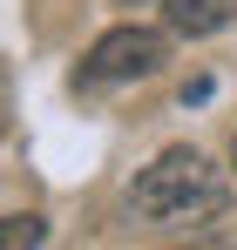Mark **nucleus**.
I'll use <instances>...</instances> for the list:
<instances>
[{
  "mask_svg": "<svg viewBox=\"0 0 237 250\" xmlns=\"http://www.w3.org/2000/svg\"><path fill=\"white\" fill-rule=\"evenodd\" d=\"M129 203H136V216H149V223H197V216H217L224 209V183H217V169L203 163L197 149H163L156 163L136 176Z\"/></svg>",
  "mask_w": 237,
  "mask_h": 250,
  "instance_id": "obj_1",
  "label": "nucleus"
},
{
  "mask_svg": "<svg viewBox=\"0 0 237 250\" xmlns=\"http://www.w3.org/2000/svg\"><path fill=\"white\" fill-rule=\"evenodd\" d=\"M169 61V34L156 27H109L102 41L81 54L75 68V88H116V82H142Z\"/></svg>",
  "mask_w": 237,
  "mask_h": 250,
  "instance_id": "obj_2",
  "label": "nucleus"
},
{
  "mask_svg": "<svg viewBox=\"0 0 237 250\" xmlns=\"http://www.w3.org/2000/svg\"><path fill=\"white\" fill-rule=\"evenodd\" d=\"M163 21H169L176 34L203 41V34H217V27L237 21V0H163Z\"/></svg>",
  "mask_w": 237,
  "mask_h": 250,
  "instance_id": "obj_3",
  "label": "nucleus"
},
{
  "mask_svg": "<svg viewBox=\"0 0 237 250\" xmlns=\"http://www.w3.org/2000/svg\"><path fill=\"white\" fill-rule=\"evenodd\" d=\"M41 237H47L41 216H0V250H34Z\"/></svg>",
  "mask_w": 237,
  "mask_h": 250,
  "instance_id": "obj_4",
  "label": "nucleus"
},
{
  "mask_svg": "<svg viewBox=\"0 0 237 250\" xmlns=\"http://www.w3.org/2000/svg\"><path fill=\"white\" fill-rule=\"evenodd\" d=\"M14 128V82H7V61H0V135Z\"/></svg>",
  "mask_w": 237,
  "mask_h": 250,
  "instance_id": "obj_5",
  "label": "nucleus"
},
{
  "mask_svg": "<svg viewBox=\"0 0 237 250\" xmlns=\"http://www.w3.org/2000/svg\"><path fill=\"white\" fill-rule=\"evenodd\" d=\"M122 7H142V0H122Z\"/></svg>",
  "mask_w": 237,
  "mask_h": 250,
  "instance_id": "obj_6",
  "label": "nucleus"
},
{
  "mask_svg": "<svg viewBox=\"0 0 237 250\" xmlns=\"http://www.w3.org/2000/svg\"><path fill=\"white\" fill-rule=\"evenodd\" d=\"M231 163H237V142H231Z\"/></svg>",
  "mask_w": 237,
  "mask_h": 250,
  "instance_id": "obj_7",
  "label": "nucleus"
}]
</instances>
